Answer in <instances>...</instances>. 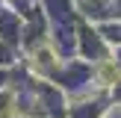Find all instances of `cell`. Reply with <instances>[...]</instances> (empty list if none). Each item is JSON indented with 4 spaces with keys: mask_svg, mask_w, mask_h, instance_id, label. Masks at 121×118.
<instances>
[{
    "mask_svg": "<svg viewBox=\"0 0 121 118\" xmlns=\"http://www.w3.org/2000/svg\"><path fill=\"white\" fill-rule=\"evenodd\" d=\"M118 77H121V71H118V68H115V65H112V62H106V65H100V80H104L106 86H109V83H115Z\"/></svg>",
    "mask_w": 121,
    "mask_h": 118,
    "instance_id": "obj_1",
    "label": "cell"
}]
</instances>
